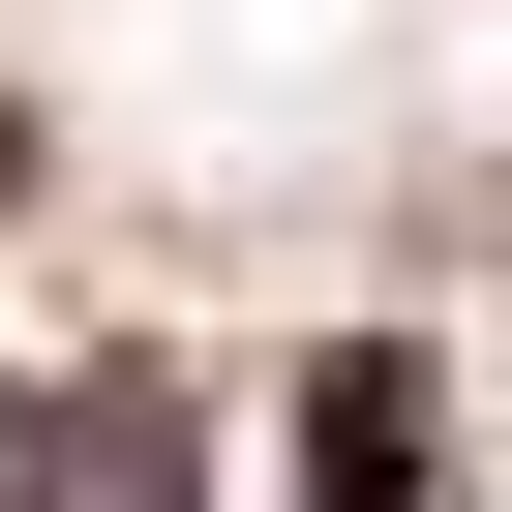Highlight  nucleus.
I'll use <instances>...</instances> for the list:
<instances>
[{
	"label": "nucleus",
	"mask_w": 512,
	"mask_h": 512,
	"mask_svg": "<svg viewBox=\"0 0 512 512\" xmlns=\"http://www.w3.org/2000/svg\"><path fill=\"white\" fill-rule=\"evenodd\" d=\"M302 512H452V392L422 362H332L302 392Z\"/></svg>",
	"instance_id": "obj_1"
},
{
	"label": "nucleus",
	"mask_w": 512,
	"mask_h": 512,
	"mask_svg": "<svg viewBox=\"0 0 512 512\" xmlns=\"http://www.w3.org/2000/svg\"><path fill=\"white\" fill-rule=\"evenodd\" d=\"M0 482H31V512H181V422H151V392H31Z\"/></svg>",
	"instance_id": "obj_2"
}]
</instances>
